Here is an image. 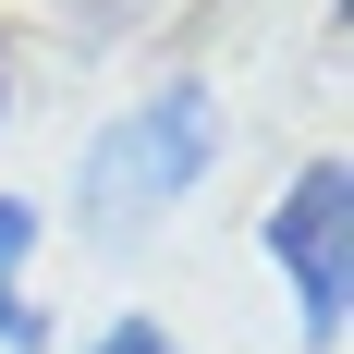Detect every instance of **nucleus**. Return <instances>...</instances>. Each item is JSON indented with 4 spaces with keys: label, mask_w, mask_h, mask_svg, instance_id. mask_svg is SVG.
<instances>
[{
    "label": "nucleus",
    "mask_w": 354,
    "mask_h": 354,
    "mask_svg": "<svg viewBox=\"0 0 354 354\" xmlns=\"http://www.w3.org/2000/svg\"><path fill=\"white\" fill-rule=\"evenodd\" d=\"M98 354H183V342H171L159 318H110V330H98Z\"/></svg>",
    "instance_id": "nucleus-4"
},
{
    "label": "nucleus",
    "mask_w": 354,
    "mask_h": 354,
    "mask_svg": "<svg viewBox=\"0 0 354 354\" xmlns=\"http://www.w3.org/2000/svg\"><path fill=\"white\" fill-rule=\"evenodd\" d=\"M269 257L293 281V330L306 354H342V318H354V159H306L269 208Z\"/></svg>",
    "instance_id": "nucleus-2"
},
{
    "label": "nucleus",
    "mask_w": 354,
    "mask_h": 354,
    "mask_svg": "<svg viewBox=\"0 0 354 354\" xmlns=\"http://www.w3.org/2000/svg\"><path fill=\"white\" fill-rule=\"evenodd\" d=\"M220 159V98L208 86H159L147 110H122L98 147H86V183H73V208L86 232H147L159 208H183Z\"/></svg>",
    "instance_id": "nucleus-1"
},
{
    "label": "nucleus",
    "mask_w": 354,
    "mask_h": 354,
    "mask_svg": "<svg viewBox=\"0 0 354 354\" xmlns=\"http://www.w3.org/2000/svg\"><path fill=\"white\" fill-rule=\"evenodd\" d=\"M0 98H12V86H0Z\"/></svg>",
    "instance_id": "nucleus-5"
},
{
    "label": "nucleus",
    "mask_w": 354,
    "mask_h": 354,
    "mask_svg": "<svg viewBox=\"0 0 354 354\" xmlns=\"http://www.w3.org/2000/svg\"><path fill=\"white\" fill-rule=\"evenodd\" d=\"M25 257H37V208H25V196H0V342H12V354L49 342L37 306H25Z\"/></svg>",
    "instance_id": "nucleus-3"
}]
</instances>
